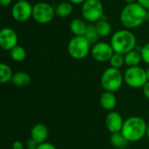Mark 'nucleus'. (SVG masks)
Instances as JSON below:
<instances>
[{
  "label": "nucleus",
  "mask_w": 149,
  "mask_h": 149,
  "mask_svg": "<svg viewBox=\"0 0 149 149\" xmlns=\"http://www.w3.org/2000/svg\"><path fill=\"white\" fill-rule=\"evenodd\" d=\"M120 19L124 27L127 29L137 28L148 19V10L138 2L127 3L120 12Z\"/></svg>",
  "instance_id": "nucleus-1"
},
{
  "label": "nucleus",
  "mask_w": 149,
  "mask_h": 149,
  "mask_svg": "<svg viewBox=\"0 0 149 149\" xmlns=\"http://www.w3.org/2000/svg\"><path fill=\"white\" fill-rule=\"evenodd\" d=\"M147 129V123L142 118L132 116L124 120L121 134L129 142H136L146 136Z\"/></svg>",
  "instance_id": "nucleus-2"
},
{
  "label": "nucleus",
  "mask_w": 149,
  "mask_h": 149,
  "mask_svg": "<svg viewBox=\"0 0 149 149\" xmlns=\"http://www.w3.org/2000/svg\"><path fill=\"white\" fill-rule=\"evenodd\" d=\"M110 44L114 52L125 55L136 48L137 39L130 30L123 29L117 31L112 35Z\"/></svg>",
  "instance_id": "nucleus-3"
},
{
  "label": "nucleus",
  "mask_w": 149,
  "mask_h": 149,
  "mask_svg": "<svg viewBox=\"0 0 149 149\" xmlns=\"http://www.w3.org/2000/svg\"><path fill=\"white\" fill-rule=\"evenodd\" d=\"M124 82V74L121 73L120 69L108 67L104 71L101 75L100 84L105 91L115 93L120 89Z\"/></svg>",
  "instance_id": "nucleus-4"
},
{
  "label": "nucleus",
  "mask_w": 149,
  "mask_h": 149,
  "mask_svg": "<svg viewBox=\"0 0 149 149\" xmlns=\"http://www.w3.org/2000/svg\"><path fill=\"white\" fill-rule=\"evenodd\" d=\"M91 49V44L84 36H74L70 39L67 45L68 53L74 59L86 58Z\"/></svg>",
  "instance_id": "nucleus-5"
},
{
  "label": "nucleus",
  "mask_w": 149,
  "mask_h": 149,
  "mask_svg": "<svg viewBox=\"0 0 149 149\" xmlns=\"http://www.w3.org/2000/svg\"><path fill=\"white\" fill-rule=\"evenodd\" d=\"M81 14L84 19L91 24L104 17V6L100 0H86L82 3Z\"/></svg>",
  "instance_id": "nucleus-6"
},
{
  "label": "nucleus",
  "mask_w": 149,
  "mask_h": 149,
  "mask_svg": "<svg viewBox=\"0 0 149 149\" xmlns=\"http://www.w3.org/2000/svg\"><path fill=\"white\" fill-rule=\"evenodd\" d=\"M124 81L132 88H141L148 81L147 72L144 68L138 66L128 67L124 73Z\"/></svg>",
  "instance_id": "nucleus-7"
},
{
  "label": "nucleus",
  "mask_w": 149,
  "mask_h": 149,
  "mask_svg": "<svg viewBox=\"0 0 149 149\" xmlns=\"http://www.w3.org/2000/svg\"><path fill=\"white\" fill-rule=\"evenodd\" d=\"M55 16V8L48 3L40 2L33 5L32 17L38 24H48L52 21Z\"/></svg>",
  "instance_id": "nucleus-8"
},
{
  "label": "nucleus",
  "mask_w": 149,
  "mask_h": 149,
  "mask_svg": "<svg viewBox=\"0 0 149 149\" xmlns=\"http://www.w3.org/2000/svg\"><path fill=\"white\" fill-rule=\"evenodd\" d=\"M91 54L94 60L105 63L109 62L112 56L114 54V51L111 44L107 42H97L91 49Z\"/></svg>",
  "instance_id": "nucleus-9"
},
{
  "label": "nucleus",
  "mask_w": 149,
  "mask_h": 149,
  "mask_svg": "<svg viewBox=\"0 0 149 149\" xmlns=\"http://www.w3.org/2000/svg\"><path fill=\"white\" fill-rule=\"evenodd\" d=\"M33 6L28 1H17L11 8V16L17 22H25L32 17Z\"/></svg>",
  "instance_id": "nucleus-10"
},
{
  "label": "nucleus",
  "mask_w": 149,
  "mask_h": 149,
  "mask_svg": "<svg viewBox=\"0 0 149 149\" xmlns=\"http://www.w3.org/2000/svg\"><path fill=\"white\" fill-rule=\"evenodd\" d=\"M18 38L17 32L10 28H3L0 31V45L4 51H11L17 45Z\"/></svg>",
  "instance_id": "nucleus-11"
},
{
  "label": "nucleus",
  "mask_w": 149,
  "mask_h": 149,
  "mask_svg": "<svg viewBox=\"0 0 149 149\" xmlns=\"http://www.w3.org/2000/svg\"><path fill=\"white\" fill-rule=\"evenodd\" d=\"M106 127L111 134L121 132L124 120L120 113L111 111L106 117Z\"/></svg>",
  "instance_id": "nucleus-12"
},
{
  "label": "nucleus",
  "mask_w": 149,
  "mask_h": 149,
  "mask_svg": "<svg viewBox=\"0 0 149 149\" xmlns=\"http://www.w3.org/2000/svg\"><path fill=\"white\" fill-rule=\"evenodd\" d=\"M49 136L48 127L41 123L36 124L32 127L31 130V138L36 141L38 144L46 142Z\"/></svg>",
  "instance_id": "nucleus-13"
},
{
  "label": "nucleus",
  "mask_w": 149,
  "mask_h": 149,
  "mask_svg": "<svg viewBox=\"0 0 149 149\" xmlns=\"http://www.w3.org/2000/svg\"><path fill=\"white\" fill-rule=\"evenodd\" d=\"M100 103L101 107L106 111H113L117 106V98L114 93L105 91L100 98Z\"/></svg>",
  "instance_id": "nucleus-14"
},
{
  "label": "nucleus",
  "mask_w": 149,
  "mask_h": 149,
  "mask_svg": "<svg viewBox=\"0 0 149 149\" xmlns=\"http://www.w3.org/2000/svg\"><path fill=\"white\" fill-rule=\"evenodd\" d=\"M87 25L88 24H86L83 19L74 18L70 23V31L74 36H84L86 31Z\"/></svg>",
  "instance_id": "nucleus-15"
},
{
  "label": "nucleus",
  "mask_w": 149,
  "mask_h": 149,
  "mask_svg": "<svg viewBox=\"0 0 149 149\" xmlns=\"http://www.w3.org/2000/svg\"><path fill=\"white\" fill-rule=\"evenodd\" d=\"M124 58H125V65H127L128 67L138 66L141 61L142 60L141 52H139L136 49L126 53L124 55Z\"/></svg>",
  "instance_id": "nucleus-16"
},
{
  "label": "nucleus",
  "mask_w": 149,
  "mask_h": 149,
  "mask_svg": "<svg viewBox=\"0 0 149 149\" xmlns=\"http://www.w3.org/2000/svg\"><path fill=\"white\" fill-rule=\"evenodd\" d=\"M11 82L14 86L17 87H24L30 84L31 77L25 72H17L13 74Z\"/></svg>",
  "instance_id": "nucleus-17"
},
{
  "label": "nucleus",
  "mask_w": 149,
  "mask_h": 149,
  "mask_svg": "<svg viewBox=\"0 0 149 149\" xmlns=\"http://www.w3.org/2000/svg\"><path fill=\"white\" fill-rule=\"evenodd\" d=\"M110 143L115 148L124 149L128 146L129 141L125 138V136L121 134V132H119V133L112 134L110 137Z\"/></svg>",
  "instance_id": "nucleus-18"
},
{
  "label": "nucleus",
  "mask_w": 149,
  "mask_h": 149,
  "mask_svg": "<svg viewBox=\"0 0 149 149\" xmlns=\"http://www.w3.org/2000/svg\"><path fill=\"white\" fill-rule=\"evenodd\" d=\"M97 31L100 35V37H108L112 32V26L110 23L106 20L104 17L100 20L97 21L95 24Z\"/></svg>",
  "instance_id": "nucleus-19"
},
{
  "label": "nucleus",
  "mask_w": 149,
  "mask_h": 149,
  "mask_svg": "<svg viewBox=\"0 0 149 149\" xmlns=\"http://www.w3.org/2000/svg\"><path fill=\"white\" fill-rule=\"evenodd\" d=\"M72 3L68 2H62L58 3L55 8L56 16L59 17H66L70 16L72 12Z\"/></svg>",
  "instance_id": "nucleus-20"
},
{
  "label": "nucleus",
  "mask_w": 149,
  "mask_h": 149,
  "mask_svg": "<svg viewBox=\"0 0 149 149\" xmlns=\"http://www.w3.org/2000/svg\"><path fill=\"white\" fill-rule=\"evenodd\" d=\"M13 77V72L10 65L5 63L0 65V82L1 84H6L11 81Z\"/></svg>",
  "instance_id": "nucleus-21"
},
{
  "label": "nucleus",
  "mask_w": 149,
  "mask_h": 149,
  "mask_svg": "<svg viewBox=\"0 0 149 149\" xmlns=\"http://www.w3.org/2000/svg\"><path fill=\"white\" fill-rule=\"evenodd\" d=\"M84 37L88 40V42L91 45H94L98 42L100 35L97 31V29H96V26L94 24H90L87 25V29H86V31Z\"/></svg>",
  "instance_id": "nucleus-22"
},
{
  "label": "nucleus",
  "mask_w": 149,
  "mask_h": 149,
  "mask_svg": "<svg viewBox=\"0 0 149 149\" xmlns=\"http://www.w3.org/2000/svg\"><path fill=\"white\" fill-rule=\"evenodd\" d=\"M10 55L13 61L22 62L26 58V51L23 46L17 45L11 51H10Z\"/></svg>",
  "instance_id": "nucleus-23"
},
{
  "label": "nucleus",
  "mask_w": 149,
  "mask_h": 149,
  "mask_svg": "<svg viewBox=\"0 0 149 149\" xmlns=\"http://www.w3.org/2000/svg\"><path fill=\"white\" fill-rule=\"evenodd\" d=\"M109 64H110V66H112L113 68H117V69L121 68L125 64L124 55L114 52V54L112 56V58L109 60Z\"/></svg>",
  "instance_id": "nucleus-24"
},
{
  "label": "nucleus",
  "mask_w": 149,
  "mask_h": 149,
  "mask_svg": "<svg viewBox=\"0 0 149 149\" xmlns=\"http://www.w3.org/2000/svg\"><path fill=\"white\" fill-rule=\"evenodd\" d=\"M141 54L142 61H144L146 64L149 65V43H147L145 45L141 47Z\"/></svg>",
  "instance_id": "nucleus-25"
},
{
  "label": "nucleus",
  "mask_w": 149,
  "mask_h": 149,
  "mask_svg": "<svg viewBox=\"0 0 149 149\" xmlns=\"http://www.w3.org/2000/svg\"><path fill=\"white\" fill-rule=\"evenodd\" d=\"M38 143L34 141L32 138H30L29 140H27L24 143V146H25V148L26 149H37L38 147Z\"/></svg>",
  "instance_id": "nucleus-26"
},
{
  "label": "nucleus",
  "mask_w": 149,
  "mask_h": 149,
  "mask_svg": "<svg viewBox=\"0 0 149 149\" xmlns=\"http://www.w3.org/2000/svg\"><path fill=\"white\" fill-rule=\"evenodd\" d=\"M37 149H58L53 144L50 143V142H44L38 145V148Z\"/></svg>",
  "instance_id": "nucleus-27"
},
{
  "label": "nucleus",
  "mask_w": 149,
  "mask_h": 149,
  "mask_svg": "<svg viewBox=\"0 0 149 149\" xmlns=\"http://www.w3.org/2000/svg\"><path fill=\"white\" fill-rule=\"evenodd\" d=\"M11 148H12V149H24L25 146H24V144L22 141H15L12 143Z\"/></svg>",
  "instance_id": "nucleus-28"
},
{
  "label": "nucleus",
  "mask_w": 149,
  "mask_h": 149,
  "mask_svg": "<svg viewBox=\"0 0 149 149\" xmlns=\"http://www.w3.org/2000/svg\"><path fill=\"white\" fill-rule=\"evenodd\" d=\"M142 90H143V94L145 95V97L149 100V81H148L144 85V86L142 87Z\"/></svg>",
  "instance_id": "nucleus-29"
},
{
  "label": "nucleus",
  "mask_w": 149,
  "mask_h": 149,
  "mask_svg": "<svg viewBox=\"0 0 149 149\" xmlns=\"http://www.w3.org/2000/svg\"><path fill=\"white\" fill-rule=\"evenodd\" d=\"M137 2L142 5L145 9L148 10L149 9V0H137Z\"/></svg>",
  "instance_id": "nucleus-30"
},
{
  "label": "nucleus",
  "mask_w": 149,
  "mask_h": 149,
  "mask_svg": "<svg viewBox=\"0 0 149 149\" xmlns=\"http://www.w3.org/2000/svg\"><path fill=\"white\" fill-rule=\"evenodd\" d=\"M12 3V0H0V4L3 7L9 6Z\"/></svg>",
  "instance_id": "nucleus-31"
},
{
  "label": "nucleus",
  "mask_w": 149,
  "mask_h": 149,
  "mask_svg": "<svg viewBox=\"0 0 149 149\" xmlns=\"http://www.w3.org/2000/svg\"><path fill=\"white\" fill-rule=\"evenodd\" d=\"M68 1L74 4H82L86 0H68Z\"/></svg>",
  "instance_id": "nucleus-32"
},
{
  "label": "nucleus",
  "mask_w": 149,
  "mask_h": 149,
  "mask_svg": "<svg viewBox=\"0 0 149 149\" xmlns=\"http://www.w3.org/2000/svg\"><path fill=\"white\" fill-rule=\"evenodd\" d=\"M125 3H134V2H137V0H123Z\"/></svg>",
  "instance_id": "nucleus-33"
},
{
  "label": "nucleus",
  "mask_w": 149,
  "mask_h": 149,
  "mask_svg": "<svg viewBox=\"0 0 149 149\" xmlns=\"http://www.w3.org/2000/svg\"><path fill=\"white\" fill-rule=\"evenodd\" d=\"M146 72H147V77H148V80L149 81V67L146 70Z\"/></svg>",
  "instance_id": "nucleus-34"
},
{
  "label": "nucleus",
  "mask_w": 149,
  "mask_h": 149,
  "mask_svg": "<svg viewBox=\"0 0 149 149\" xmlns=\"http://www.w3.org/2000/svg\"><path fill=\"white\" fill-rule=\"evenodd\" d=\"M147 137L149 139V126H148V129H147Z\"/></svg>",
  "instance_id": "nucleus-35"
},
{
  "label": "nucleus",
  "mask_w": 149,
  "mask_h": 149,
  "mask_svg": "<svg viewBox=\"0 0 149 149\" xmlns=\"http://www.w3.org/2000/svg\"><path fill=\"white\" fill-rule=\"evenodd\" d=\"M148 19L149 20V9L148 10Z\"/></svg>",
  "instance_id": "nucleus-36"
},
{
  "label": "nucleus",
  "mask_w": 149,
  "mask_h": 149,
  "mask_svg": "<svg viewBox=\"0 0 149 149\" xmlns=\"http://www.w3.org/2000/svg\"><path fill=\"white\" fill-rule=\"evenodd\" d=\"M17 1H26V0H17Z\"/></svg>",
  "instance_id": "nucleus-37"
}]
</instances>
